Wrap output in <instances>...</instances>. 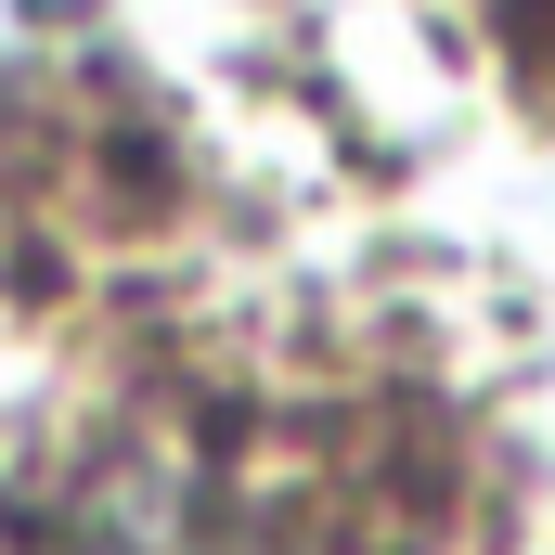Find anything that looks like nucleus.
<instances>
[{
  "label": "nucleus",
  "mask_w": 555,
  "mask_h": 555,
  "mask_svg": "<svg viewBox=\"0 0 555 555\" xmlns=\"http://www.w3.org/2000/svg\"><path fill=\"white\" fill-rule=\"evenodd\" d=\"M78 555H207V543H194L168 504H117V517H104V530H91Z\"/></svg>",
  "instance_id": "1"
}]
</instances>
